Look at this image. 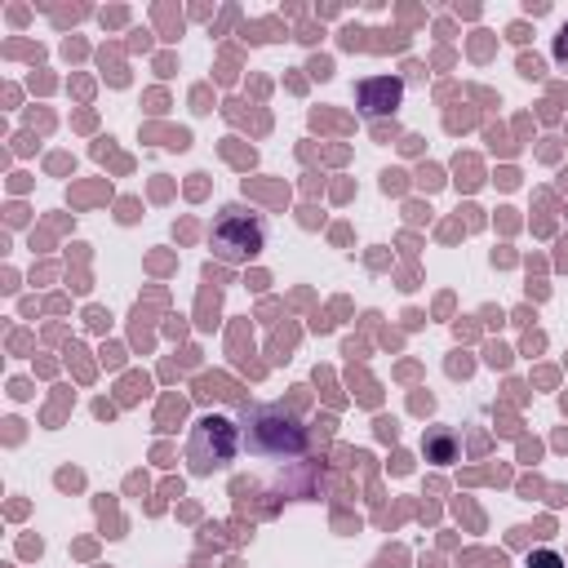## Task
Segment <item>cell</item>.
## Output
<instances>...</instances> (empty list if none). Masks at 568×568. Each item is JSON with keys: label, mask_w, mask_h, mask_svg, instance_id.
<instances>
[{"label": "cell", "mask_w": 568, "mask_h": 568, "mask_svg": "<svg viewBox=\"0 0 568 568\" xmlns=\"http://www.w3.org/2000/svg\"><path fill=\"white\" fill-rule=\"evenodd\" d=\"M244 444H248V457H262V462L297 466L306 457V430L280 404L244 408Z\"/></svg>", "instance_id": "obj_1"}, {"label": "cell", "mask_w": 568, "mask_h": 568, "mask_svg": "<svg viewBox=\"0 0 568 568\" xmlns=\"http://www.w3.org/2000/svg\"><path fill=\"white\" fill-rule=\"evenodd\" d=\"M266 244V222L262 213L244 209V204H226L213 217V253L222 262H248L253 253H262Z\"/></svg>", "instance_id": "obj_2"}, {"label": "cell", "mask_w": 568, "mask_h": 568, "mask_svg": "<svg viewBox=\"0 0 568 568\" xmlns=\"http://www.w3.org/2000/svg\"><path fill=\"white\" fill-rule=\"evenodd\" d=\"M235 435H240V426L231 417H222V413L200 417L195 430H191V439H186V466H191V475L222 470L235 457Z\"/></svg>", "instance_id": "obj_3"}, {"label": "cell", "mask_w": 568, "mask_h": 568, "mask_svg": "<svg viewBox=\"0 0 568 568\" xmlns=\"http://www.w3.org/2000/svg\"><path fill=\"white\" fill-rule=\"evenodd\" d=\"M404 102V80L399 75H373V80H359L355 89V106L359 115H395Z\"/></svg>", "instance_id": "obj_4"}, {"label": "cell", "mask_w": 568, "mask_h": 568, "mask_svg": "<svg viewBox=\"0 0 568 568\" xmlns=\"http://www.w3.org/2000/svg\"><path fill=\"white\" fill-rule=\"evenodd\" d=\"M555 58L559 62H568V22L559 27V36H555Z\"/></svg>", "instance_id": "obj_5"}, {"label": "cell", "mask_w": 568, "mask_h": 568, "mask_svg": "<svg viewBox=\"0 0 568 568\" xmlns=\"http://www.w3.org/2000/svg\"><path fill=\"white\" fill-rule=\"evenodd\" d=\"M532 568H559V559H555V555H537Z\"/></svg>", "instance_id": "obj_6"}]
</instances>
